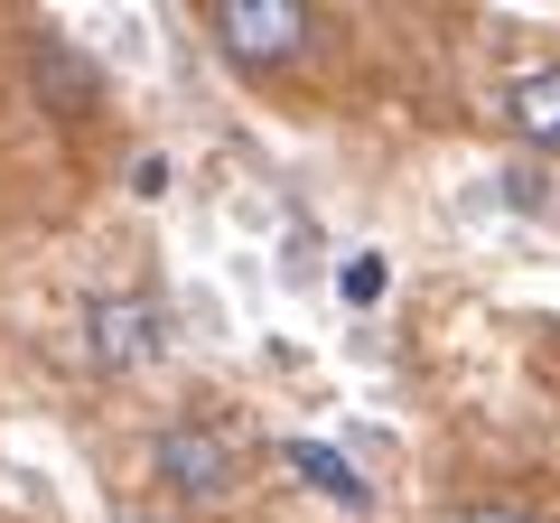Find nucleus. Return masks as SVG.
<instances>
[{
	"label": "nucleus",
	"mask_w": 560,
	"mask_h": 523,
	"mask_svg": "<svg viewBox=\"0 0 560 523\" xmlns=\"http://www.w3.org/2000/svg\"><path fill=\"white\" fill-rule=\"evenodd\" d=\"M290 458H300V477H327V486H337V496H355V477H346V467L327 458V449H290Z\"/></svg>",
	"instance_id": "nucleus-6"
},
{
	"label": "nucleus",
	"mask_w": 560,
	"mask_h": 523,
	"mask_svg": "<svg viewBox=\"0 0 560 523\" xmlns=\"http://www.w3.org/2000/svg\"><path fill=\"white\" fill-rule=\"evenodd\" d=\"M243 430L215 421V411H178V421H160V440H150V477H160L168 504H187V514H215L224 496L243 486Z\"/></svg>",
	"instance_id": "nucleus-2"
},
{
	"label": "nucleus",
	"mask_w": 560,
	"mask_h": 523,
	"mask_svg": "<svg viewBox=\"0 0 560 523\" xmlns=\"http://www.w3.org/2000/svg\"><path fill=\"white\" fill-rule=\"evenodd\" d=\"M448 523H541V514H533V504H495V496H486V504H458Z\"/></svg>",
	"instance_id": "nucleus-5"
},
{
	"label": "nucleus",
	"mask_w": 560,
	"mask_h": 523,
	"mask_svg": "<svg viewBox=\"0 0 560 523\" xmlns=\"http://www.w3.org/2000/svg\"><path fill=\"white\" fill-rule=\"evenodd\" d=\"M374 290H383V262H374V253L346 262V300H374Z\"/></svg>",
	"instance_id": "nucleus-7"
},
{
	"label": "nucleus",
	"mask_w": 560,
	"mask_h": 523,
	"mask_svg": "<svg viewBox=\"0 0 560 523\" xmlns=\"http://www.w3.org/2000/svg\"><path fill=\"white\" fill-rule=\"evenodd\" d=\"M84 346H94L103 374H131V364H150L168 346V309L150 290H113V300L84 309Z\"/></svg>",
	"instance_id": "nucleus-3"
},
{
	"label": "nucleus",
	"mask_w": 560,
	"mask_h": 523,
	"mask_svg": "<svg viewBox=\"0 0 560 523\" xmlns=\"http://www.w3.org/2000/svg\"><path fill=\"white\" fill-rule=\"evenodd\" d=\"M197 20H206V47H215L234 75H253V84L308 75L318 47H327V20L308 0H206Z\"/></svg>",
	"instance_id": "nucleus-1"
},
{
	"label": "nucleus",
	"mask_w": 560,
	"mask_h": 523,
	"mask_svg": "<svg viewBox=\"0 0 560 523\" xmlns=\"http://www.w3.org/2000/svg\"><path fill=\"white\" fill-rule=\"evenodd\" d=\"M504 131H514L523 150H560V57L523 66V75H504Z\"/></svg>",
	"instance_id": "nucleus-4"
}]
</instances>
